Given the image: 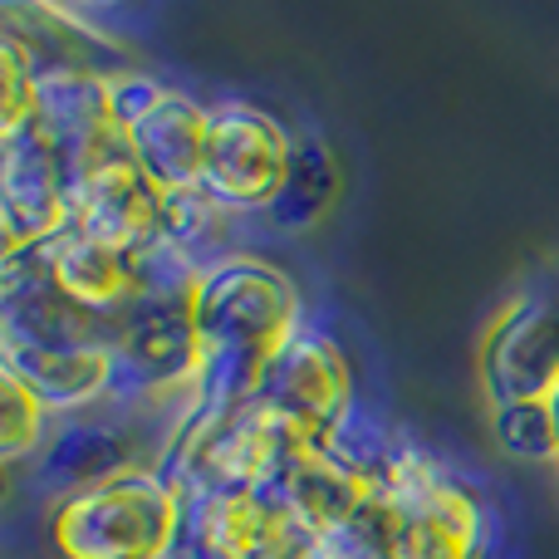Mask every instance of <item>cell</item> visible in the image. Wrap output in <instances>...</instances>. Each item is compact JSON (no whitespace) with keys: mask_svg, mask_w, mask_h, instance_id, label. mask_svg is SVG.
Returning a JSON list of instances; mask_svg holds the SVG:
<instances>
[{"mask_svg":"<svg viewBox=\"0 0 559 559\" xmlns=\"http://www.w3.org/2000/svg\"><path fill=\"white\" fill-rule=\"evenodd\" d=\"M314 559H486V511L437 456L393 442L364 501L319 535Z\"/></svg>","mask_w":559,"mask_h":559,"instance_id":"cell-1","label":"cell"},{"mask_svg":"<svg viewBox=\"0 0 559 559\" xmlns=\"http://www.w3.org/2000/svg\"><path fill=\"white\" fill-rule=\"evenodd\" d=\"M305 329L299 289L280 265L231 251L206 265L197 285V334H202V373L177 417H226L255 403L261 378L280 348Z\"/></svg>","mask_w":559,"mask_h":559,"instance_id":"cell-2","label":"cell"},{"mask_svg":"<svg viewBox=\"0 0 559 559\" xmlns=\"http://www.w3.org/2000/svg\"><path fill=\"white\" fill-rule=\"evenodd\" d=\"M182 496L157 466H133L74 496H59L45 515L55 559H163L173 550Z\"/></svg>","mask_w":559,"mask_h":559,"instance_id":"cell-3","label":"cell"},{"mask_svg":"<svg viewBox=\"0 0 559 559\" xmlns=\"http://www.w3.org/2000/svg\"><path fill=\"white\" fill-rule=\"evenodd\" d=\"M173 550L163 559H314L319 535L271 491H177Z\"/></svg>","mask_w":559,"mask_h":559,"instance_id":"cell-4","label":"cell"},{"mask_svg":"<svg viewBox=\"0 0 559 559\" xmlns=\"http://www.w3.org/2000/svg\"><path fill=\"white\" fill-rule=\"evenodd\" d=\"M486 407L550 403L559 393V280L531 285L496 309L476 348Z\"/></svg>","mask_w":559,"mask_h":559,"instance_id":"cell-5","label":"cell"},{"mask_svg":"<svg viewBox=\"0 0 559 559\" xmlns=\"http://www.w3.org/2000/svg\"><path fill=\"white\" fill-rule=\"evenodd\" d=\"M289 163H295V133L275 114L241 104V98H226L212 108L202 187L231 216L271 212L289 177Z\"/></svg>","mask_w":559,"mask_h":559,"instance_id":"cell-6","label":"cell"},{"mask_svg":"<svg viewBox=\"0 0 559 559\" xmlns=\"http://www.w3.org/2000/svg\"><path fill=\"white\" fill-rule=\"evenodd\" d=\"M255 403L305 442H334L354 423V368L329 329L309 324L280 348Z\"/></svg>","mask_w":559,"mask_h":559,"instance_id":"cell-7","label":"cell"},{"mask_svg":"<svg viewBox=\"0 0 559 559\" xmlns=\"http://www.w3.org/2000/svg\"><path fill=\"white\" fill-rule=\"evenodd\" d=\"M118 354V393L114 403L157 407L192 397L202 373V334H197V299H138V309L114 334Z\"/></svg>","mask_w":559,"mask_h":559,"instance_id":"cell-8","label":"cell"},{"mask_svg":"<svg viewBox=\"0 0 559 559\" xmlns=\"http://www.w3.org/2000/svg\"><path fill=\"white\" fill-rule=\"evenodd\" d=\"M74 226L69 177L35 123L0 133V231L5 255L45 251Z\"/></svg>","mask_w":559,"mask_h":559,"instance_id":"cell-9","label":"cell"},{"mask_svg":"<svg viewBox=\"0 0 559 559\" xmlns=\"http://www.w3.org/2000/svg\"><path fill=\"white\" fill-rule=\"evenodd\" d=\"M0 368L25 378L59 417L114 403L118 393L114 338H0Z\"/></svg>","mask_w":559,"mask_h":559,"instance_id":"cell-10","label":"cell"},{"mask_svg":"<svg viewBox=\"0 0 559 559\" xmlns=\"http://www.w3.org/2000/svg\"><path fill=\"white\" fill-rule=\"evenodd\" d=\"M163 212H167V192L133 157L98 167L74 192V231L128 255H143L163 241Z\"/></svg>","mask_w":559,"mask_h":559,"instance_id":"cell-11","label":"cell"},{"mask_svg":"<svg viewBox=\"0 0 559 559\" xmlns=\"http://www.w3.org/2000/svg\"><path fill=\"white\" fill-rule=\"evenodd\" d=\"M45 265H49V280H55L59 295L74 309H84L88 319H98L104 329H114V334L138 309V299H143L138 255L114 251V246L94 241V236L74 231V226H69L59 241L45 246Z\"/></svg>","mask_w":559,"mask_h":559,"instance_id":"cell-12","label":"cell"},{"mask_svg":"<svg viewBox=\"0 0 559 559\" xmlns=\"http://www.w3.org/2000/svg\"><path fill=\"white\" fill-rule=\"evenodd\" d=\"M206 133H212V108H202L192 94L167 88V84H163V94L123 128L128 157H133L163 192L202 187Z\"/></svg>","mask_w":559,"mask_h":559,"instance_id":"cell-13","label":"cell"},{"mask_svg":"<svg viewBox=\"0 0 559 559\" xmlns=\"http://www.w3.org/2000/svg\"><path fill=\"white\" fill-rule=\"evenodd\" d=\"M133 466H157L138 452V437L114 423H64L49 447L35 456V491L74 496L84 486H98L108 476H123Z\"/></svg>","mask_w":559,"mask_h":559,"instance_id":"cell-14","label":"cell"},{"mask_svg":"<svg viewBox=\"0 0 559 559\" xmlns=\"http://www.w3.org/2000/svg\"><path fill=\"white\" fill-rule=\"evenodd\" d=\"M338 187H344V173H338L334 147L319 133H295V163H289V177L280 187L275 206L265 212V222L275 226L280 236H305L334 212Z\"/></svg>","mask_w":559,"mask_h":559,"instance_id":"cell-15","label":"cell"},{"mask_svg":"<svg viewBox=\"0 0 559 559\" xmlns=\"http://www.w3.org/2000/svg\"><path fill=\"white\" fill-rule=\"evenodd\" d=\"M226 226L231 212L216 202L206 187H182V192H167V212H163V241H173L187 261L206 265L226 261Z\"/></svg>","mask_w":559,"mask_h":559,"instance_id":"cell-16","label":"cell"},{"mask_svg":"<svg viewBox=\"0 0 559 559\" xmlns=\"http://www.w3.org/2000/svg\"><path fill=\"white\" fill-rule=\"evenodd\" d=\"M491 442L501 447L511 462L550 466V472H555V462H559L555 403H506V407H491Z\"/></svg>","mask_w":559,"mask_h":559,"instance_id":"cell-17","label":"cell"},{"mask_svg":"<svg viewBox=\"0 0 559 559\" xmlns=\"http://www.w3.org/2000/svg\"><path fill=\"white\" fill-rule=\"evenodd\" d=\"M49 407L35 397V388L25 383L20 373H10V368H0V456H5L10 466L29 462V456H39L49 447Z\"/></svg>","mask_w":559,"mask_h":559,"instance_id":"cell-18","label":"cell"},{"mask_svg":"<svg viewBox=\"0 0 559 559\" xmlns=\"http://www.w3.org/2000/svg\"><path fill=\"white\" fill-rule=\"evenodd\" d=\"M35 98H39V79L29 69V59L20 55V45L0 39V133H15L35 118Z\"/></svg>","mask_w":559,"mask_h":559,"instance_id":"cell-19","label":"cell"},{"mask_svg":"<svg viewBox=\"0 0 559 559\" xmlns=\"http://www.w3.org/2000/svg\"><path fill=\"white\" fill-rule=\"evenodd\" d=\"M550 403H555V427H559V393L550 397ZM555 476H559V462H555Z\"/></svg>","mask_w":559,"mask_h":559,"instance_id":"cell-20","label":"cell"}]
</instances>
